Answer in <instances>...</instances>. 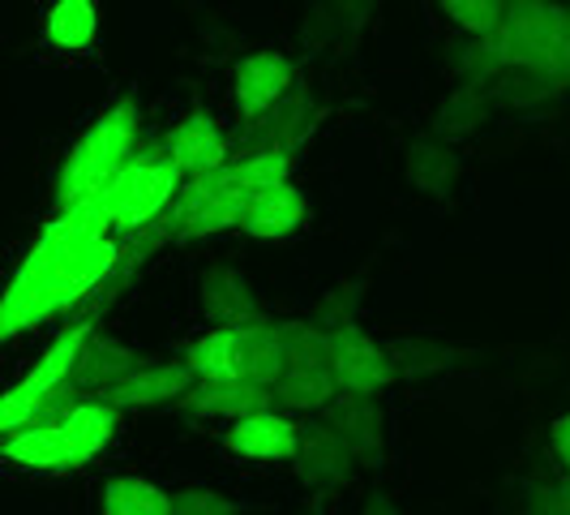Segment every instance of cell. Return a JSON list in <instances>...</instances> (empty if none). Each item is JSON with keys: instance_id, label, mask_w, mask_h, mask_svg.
Returning <instances> with one entry per match:
<instances>
[{"instance_id": "obj_34", "label": "cell", "mask_w": 570, "mask_h": 515, "mask_svg": "<svg viewBox=\"0 0 570 515\" xmlns=\"http://www.w3.org/2000/svg\"><path fill=\"white\" fill-rule=\"evenodd\" d=\"M331 9L340 13L343 35H347V39H356L361 30L370 27V18H373V9H377V0H331Z\"/></svg>"}, {"instance_id": "obj_6", "label": "cell", "mask_w": 570, "mask_h": 515, "mask_svg": "<svg viewBox=\"0 0 570 515\" xmlns=\"http://www.w3.org/2000/svg\"><path fill=\"white\" fill-rule=\"evenodd\" d=\"M331 370L340 373L343 391H370L377 396L382 387H391L400 378V366L391 357V348L373 343L356 322L335 327V348H331Z\"/></svg>"}, {"instance_id": "obj_1", "label": "cell", "mask_w": 570, "mask_h": 515, "mask_svg": "<svg viewBox=\"0 0 570 515\" xmlns=\"http://www.w3.org/2000/svg\"><path fill=\"white\" fill-rule=\"evenodd\" d=\"M112 211L104 194L65 206L35 241L0 301V340H13L52 314H69L116 262Z\"/></svg>"}, {"instance_id": "obj_8", "label": "cell", "mask_w": 570, "mask_h": 515, "mask_svg": "<svg viewBox=\"0 0 570 515\" xmlns=\"http://www.w3.org/2000/svg\"><path fill=\"white\" fill-rule=\"evenodd\" d=\"M164 143H168L171 159H176V168L185 172V176L215 172V168H224V164L236 159L232 138L215 125V116L206 113V108H194V113L185 116Z\"/></svg>"}, {"instance_id": "obj_13", "label": "cell", "mask_w": 570, "mask_h": 515, "mask_svg": "<svg viewBox=\"0 0 570 515\" xmlns=\"http://www.w3.org/2000/svg\"><path fill=\"white\" fill-rule=\"evenodd\" d=\"M198 382V373L189 361H164V366H142L134 370L125 382L108 387L99 400L116 404L120 412L125 408H155V404H180V396Z\"/></svg>"}, {"instance_id": "obj_16", "label": "cell", "mask_w": 570, "mask_h": 515, "mask_svg": "<svg viewBox=\"0 0 570 515\" xmlns=\"http://www.w3.org/2000/svg\"><path fill=\"white\" fill-rule=\"evenodd\" d=\"M305 215H309V206L301 198V190L287 181V185H275V190H257L240 232L254 236V241H279V236H292L301 229Z\"/></svg>"}, {"instance_id": "obj_29", "label": "cell", "mask_w": 570, "mask_h": 515, "mask_svg": "<svg viewBox=\"0 0 570 515\" xmlns=\"http://www.w3.org/2000/svg\"><path fill=\"white\" fill-rule=\"evenodd\" d=\"M232 172H236V185L245 190H275V185H287L292 176V155L287 150H262V155H245V159H232Z\"/></svg>"}, {"instance_id": "obj_36", "label": "cell", "mask_w": 570, "mask_h": 515, "mask_svg": "<svg viewBox=\"0 0 570 515\" xmlns=\"http://www.w3.org/2000/svg\"><path fill=\"white\" fill-rule=\"evenodd\" d=\"M365 515H400V512H395V503H391L386 494H370V503H365Z\"/></svg>"}, {"instance_id": "obj_15", "label": "cell", "mask_w": 570, "mask_h": 515, "mask_svg": "<svg viewBox=\"0 0 570 515\" xmlns=\"http://www.w3.org/2000/svg\"><path fill=\"white\" fill-rule=\"evenodd\" d=\"M202 310L210 318V327H228V331L266 322L249 280L240 271H232V266H210L202 275Z\"/></svg>"}, {"instance_id": "obj_26", "label": "cell", "mask_w": 570, "mask_h": 515, "mask_svg": "<svg viewBox=\"0 0 570 515\" xmlns=\"http://www.w3.org/2000/svg\"><path fill=\"white\" fill-rule=\"evenodd\" d=\"M485 90L489 99H493V108H537V104L553 99L567 86H558L544 74H532V69H502Z\"/></svg>"}, {"instance_id": "obj_22", "label": "cell", "mask_w": 570, "mask_h": 515, "mask_svg": "<svg viewBox=\"0 0 570 515\" xmlns=\"http://www.w3.org/2000/svg\"><path fill=\"white\" fill-rule=\"evenodd\" d=\"M489 113H493V99H489L485 86L459 82L455 90L442 99L438 116H433V134H438L442 143H463V138H472V134L485 125Z\"/></svg>"}, {"instance_id": "obj_19", "label": "cell", "mask_w": 570, "mask_h": 515, "mask_svg": "<svg viewBox=\"0 0 570 515\" xmlns=\"http://www.w3.org/2000/svg\"><path fill=\"white\" fill-rule=\"evenodd\" d=\"M271 391H275V408L284 412H322L343 387L331 366H287Z\"/></svg>"}, {"instance_id": "obj_30", "label": "cell", "mask_w": 570, "mask_h": 515, "mask_svg": "<svg viewBox=\"0 0 570 515\" xmlns=\"http://www.w3.org/2000/svg\"><path fill=\"white\" fill-rule=\"evenodd\" d=\"M438 4L463 35H493L502 27L511 0H438Z\"/></svg>"}, {"instance_id": "obj_4", "label": "cell", "mask_w": 570, "mask_h": 515, "mask_svg": "<svg viewBox=\"0 0 570 515\" xmlns=\"http://www.w3.org/2000/svg\"><path fill=\"white\" fill-rule=\"evenodd\" d=\"M180 185H185V172L176 168L168 143H146L142 150H134V159L99 190L112 211V232L142 229L150 220H159L180 194Z\"/></svg>"}, {"instance_id": "obj_2", "label": "cell", "mask_w": 570, "mask_h": 515, "mask_svg": "<svg viewBox=\"0 0 570 515\" xmlns=\"http://www.w3.org/2000/svg\"><path fill=\"white\" fill-rule=\"evenodd\" d=\"M498 74L532 69L570 86V9L558 0H511L502 27L485 35Z\"/></svg>"}, {"instance_id": "obj_12", "label": "cell", "mask_w": 570, "mask_h": 515, "mask_svg": "<svg viewBox=\"0 0 570 515\" xmlns=\"http://www.w3.org/2000/svg\"><path fill=\"white\" fill-rule=\"evenodd\" d=\"M142 366H146V357L138 352V348H129V343L108 336V331H90L69 378L82 387L86 396H104L108 387L125 382L129 373L142 370Z\"/></svg>"}, {"instance_id": "obj_32", "label": "cell", "mask_w": 570, "mask_h": 515, "mask_svg": "<svg viewBox=\"0 0 570 515\" xmlns=\"http://www.w3.org/2000/svg\"><path fill=\"white\" fill-rule=\"evenodd\" d=\"M356 301H361V284H347V288H335L322 305H317V322L322 327H347L352 322V310H356Z\"/></svg>"}, {"instance_id": "obj_9", "label": "cell", "mask_w": 570, "mask_h": 515, "mask_svg": "<svg viewBox=\"0 0 570 515\" xmlns=\"http://www.w3.org/2000/svg\"><path fill=\"white\" fill-rule=\"evenodd\" d=\"M180 408L189 417H249V412H262V408H275V391L262 387V382H249V378H198L185 396H180Z\"/></svg>"}, {"instance_id": "obj_23", "label": "cell", "mask_w": 570, "mask_h": 515, "mask_svg": "<svg viewBox=\"0 0 570 515\" xmlns=\"http://www.w3.org/2000/svg\"><path fill=\"white\" fill-rule=\"evenodd\" d=\"M407 176L416 190H425L433 198H446L459 176V155L442 138H421L407 146Z\"/></svg>"}, {"instance_id": "obj_31", "label": "cell", "mask_w": 570, "mask_h": 515, "mask_svg": "<svg viewBox=\"0 0 570 515\" xmlns=\"http://www.w3.org/2000/svg\"><path fill=\"white\" fill-rule=\"evenodd\" d=\"M171 515H240V507L215 489H180L171 494Z\"/></svg>"}, {"instance_id": "obj_28", "label": "cell", "mask_w": 570, "mask_h": 515, "mask_svg": "<svg viewBox=\"0 0 570 515\" xmlns=\"http://www.w3.org/2000/svg\"><path fill=\"white\" fill-rule=\"evenodd\" d=\"M185 361L194 366L198 378H240V370H236V331L215 327L210 336H202L198 343H189Z\"/></svg>"}, {"instance_id": "obj_21", "label": "cell", "mask_w": 570, "mask_h": 515, "mask_svg": "<svg viewBox=\"0 0 570 515\" xmlns=\"http://www.w3.org/2000/svg\"><path fill=\"white\" fill-rule=\"evenodd\" d=\"M4 459L22 464V468H39V473H65L69 468V438L65 426H27L4 434L0 443Z\"/></svg>"}, {"instance_id": "obj_33", "label": "cell", "mask_w": 570, "mask_h": 515, "mask_svg": "<svg viewBox=\"0 0 570 515\" xmlns=\"http://www.w3.org/2000/svg\"><path fill=\"white\" fill-rule=\"evenodd\" d=\"M528 512L532 515H570V477L562 482V486H532Z\"/></svg>"}, {"instance_id": "obj_18", "label": "cell", "mask_w": 570, "mask_h": 515, "mask_svg": "<svg viewBox=\"0 0 570 515\" xmlns=\"http://www.w3.org/2000/svg\"><path fill=\"white\" fill-rule=\"evenodd\" d=\"M236 370L249 382L275 387L279 373L287 370V352L279 340V322H254L236 331Z\"/></svg>"}, {"instance_id": "obj_35", "label": "cell", "mask_w": 570, "mask_h": 515, "mask_svg": "<svg viewBox=\"0 0 570 515\" xmlns=\"http://www.w3.org/2000/svg\"><path fill=\"white\" fill-rule=\"evenodd\" d=\"M549 438H553V451H558V459L567 464V473H570V412H567V417H558V421H553V429H549Z\"/></svg>"}, {"instance_id": "obj_20", "label": "cell", "mask_w": 570, "mask_h": 515, "mask_svg": "<svg viewBox=\"0 0 570 515\" xmlns=\"http://www.w3.org/2000/svg\"><path fill=\"white\" fill-rule=\"evenodd\" d=\"M249 202H254V190L228 181L219 194H210L206 206H198L180 232H176V245H189V241H202V236H215V232H232L245 229V215H249Z\"/></svg>"}, {"instance_id": "obj_17", "label": "cell", "mask_w": 570, "mask_h": 515, "mask_svg": "<svg viewBox=\"0 0 570 515\" xmlns=\"http://www.w3.org/2000/svg\"><path fill=\"white\" fill-rule=\"evenodd\" d=\"M116 426H120V408L108 400H82L69 421H65V438H69V468H82L112 443Z\"/></svg>"}, {"instance_id": "obj_27", "label": "cell", "mask_w": 570, "mask_h": 515, "mask_svg": "<svg viewBox=\"0 0 570 515\" xmlns=\"http://www.w3.org/2000/svg\"><path fill=\"white\" fill-rule=\"evenodd\" d=\"M279 340H284L287 366H331V348H335V331L322 322H279Z\"/></svg>"}, {"instance_id": "obj_25", "label": "cell", "mask_w": 570, "mask_h": 515, "mask_svg": "<svg viewBox=\"0 0 570 515\" xmlns=\"http://www.w3.org/2000/svg\"><path fill=\"white\" fill-rule=\"evenodd\" d=\"M104 515H171V494L142 477H112L104 486Z\"/></svg>"}, {"instance_id": "obj_24", "label": "cell", "mask_w": 570, "mask_h": 515, "mask_svg": "<svg viewBox=\"0 0 570 515\" xmlns=\"http://www.w3.org/2000/svg\"><path fill=\"white\" fill-rule=\"evenodd\" d=\"M43 35H48L52 48H65V52L90 48L95 35H99V9H95V0H57L48 9Z\"/></svg>"}, {"instance_id": "obj_11", "label": "cell", "mask_w": 570, "mask_h": 515, "mask_svg": "<svg viewBox=\"0 0 570 515\" xmlns=\"http://www.w3.org/2000/svg\"><path fill=\"white\" fill-rule=\"evenodd\" d=\"M322 417L340 429V438L352 447L356 464H365V468L382 464V408L370 391H340L322 408Z\"/></svg>"}, {"instance_id": "obj_14", "label": "cell", "mask_w": 570, "mask_h": 515, "mask_svg": "<svg viewBox=\"0 0 570 515\" xmlns=\"http://www.w3.org/2000/svg\"><path fill=\"white\" fill-rule=\"evenodd\" d=\"M228 447L236 456L249 459H292L301 447V426L287 417L284 408H262V412L232 421Z\"/></svg>"}, {"instance_id": "obj_10", "label": "cell", "mask_w": 570, "mask_h": 515, "mask_svg": "<svg viewBox=\"0 0 570 515\" xmlns=\"http://www.w3.org/2000/svg\"><path fill=\"white\" fill-rule=\"evenodd\" d=\"M292 82H296V65L284 52H249V57H240L236 60V74H232L240 120L266 113L279 95L292 90Z\"/></svg>"}, {"instance_id": "obj_5", "label": "cell", "mask_w": 570, "mask_h": 515, "mask_svg": "<svg viewBox=\"0 0 570 515\" xmlns=\"http://www.w3.org/2000/svg\"><path fill=\"white\" fill-rule=\"evenodd\" d=\"M317 120H322V108H317L314 90L305 82H292V90L279 95L266 113H257L236 125L232 150H236V159L262 155V150H287V155H296L301 146L314 138Z\"/></svg>"}, {"instance_id": "obj_3", "label": "cell", "mask_w": 570, "mask_h": 515, "mask_svg": "<svg viewBox=\"0 0 570 515\" xmlns=\"http://www.w3.org/2000/svg\"><path fill=\"white\" fill-rule=\"evenodd\" d=\"M134 150H138V99L120 95L112 108L78 138V146L65 155V164L57 172L60 211L90 198V194H99L116 172L134 159Z\"/></svg>"}, {"instance_id": "obj_7", "label": "cell", "mask_w": 570, "mask_h": 515, "mask_svg": "<svg viewBox=\"0 0 570 515\" xmlns=\"http://www.w3.org/2000/svg\"><path fill=\"white\" fill-rule=\"evenodd\" d=\"M292 464H296V477L309 489H335L352 477L356 456H352V447L340 438V429L322 417V421L301 426V447H296Z\"/></svg>"}]
</instances>
